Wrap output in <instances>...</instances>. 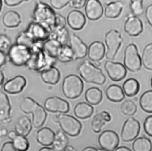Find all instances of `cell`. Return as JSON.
I'll return each mask as SVG.
<instances>
[{
    "mask_svg": "<svg viewBox=\"0 0 152 151\" xmlns=\"http://www.w3.org/2000/svg\"><path fill=\"white\" fill-rule=\"evenodd\" d=\"M43 43H37L31 48V56L26 66L31 70L40 72L54 66L56 59L48 56L42 48Z\"/></svg>",
    "mask_w": 152,
    "mask_h": 151,
    "instance_id": "6da1fadb",
    "label": "cell"
},
{
    "mask_svg": "<svg viewBox=\"0 0 152 151\" xmlns=\"http://www.w3.org/2000/svg\"><path fill=\"white\" fill-rule=\"evenodd\" d=\"M20 110L25 114H32V124L35 128H39L44 124L47 113L44 107L30 97H25L20 103Z\"/></svg>",
    "mask_w": 152,
    "mask_h": 151,
    "instance_id": "7a4b0ae2",
    "label": "cell"
},
{
    "mask_svg": "<svg viewBox=\"0 0 152 151\" xmlns=\"http://www.w3.org/2000/svg\"><path fill=\"white\" fill-rule=\"evenodd\" d=\"M56 14L50 5L42 1H38L36 3L31 17L33 21L43 25L51 33L55 27Z\"/></svg>",
    "mask_w": 152,
    "mask_h": 151,
    "instance_id": "3957f363",
    "label": "cell"
},
{
    "mask_svg": "<svg viewBox=\"0 0 152 151\" xmlns=\"http://www.w3.org/2000/svg\"><path fill=\"white\" fill-rule=\"evenodd\" d=\"M77 72L87 82L102 85L106 82V76L102 70L88 60H84L79 64Z\"/></svg>",
    "mask_w": 152,
    "mask_h": 151,
    "instance_id": "277c9868",
    "label": "cell"
},
{
    "mask_svg": "<svg viewBox=\"0 0 152 151\" xmlns=\"http://www.w3.org/2000/svg\"><path fill=\"white\" fill-rule=\"evenodd\" d=\"M84 89V83L82 79L77 75L69 74L63 79L62 91L64 95L71 99L79 97Z\"/></svg>",
    "mask_w": 152,
    "mask_h": 151,
    "instance_id": "5b68a950",
    "label": "cell"
},
{
    "mask_svg": "<svg viewBox=\"0 0 152 151\" xmlns=\"http://www.w3.org/2000/svg\"><path fill=\"white\" fill-rule=\"evenodd\" d=\"M53 120L59 124L64 133L71 137H75L81 132L82 124L72 115L67 114H58L53 117Z\"/></svg>",
    "mask_w": 152,
    "mask_h": 151,
    "instance_id": "8992f818",
    "label": "cell"
},
{
    "mask_svg": "<svg viewBox=\"0 0 152 151\" xmlns=\"http://www.w3.org/2000/svg\"><path fill=\"white\" fill-rule=\"evenodd\" d=\"M7 55L13 65L17 67L26 66L31 56V49L14 43L11 46Z\"/></svg>",
    "mask_w": 152,
    "mask_h": 151,
    "instance_id": "52a82bcc",
    "label": "cell"
},
{
    "mask_svg": "<svg viewBox=\"0 0 152 151\" xmlns=\"http://www.w3.org/2000/svg\"><path fill=\"white\" fill-rule=\"evenodd\" d=\"M124 65L130 72H135L141 68V58L138 53L137 46L134 43L128 44L125 49Z\"/></svg>",
    "mask_w": 152,
    "mask_h": 151,
    "instance_id": "ba28073f",
    "label": "cell"
},
{
    "mask_svg": "<svg viewBox=\"0 0 152 151\" xmlns=\"http://www.w3.org/2000/svg\"><path fill=\"white\" fill-rule=\"evenodd\" d=\"M104 41L107 47L106 57L107 59L113 60L123 41L121 33L116 29L110 30L105 34Z\"/></svg>",
    "mask_w": 152,
    "mask_h": 151,
    "instance_id": "9c48e42d",
    "label": "cell"
},
{
    "mask_svg": "<svg viewBox=\"0 0 152 151\" xmlns=\"http://www.w3.org/2000/svg\"><path fill=\"white\" fill-rule=\"evenodd\" d=\"M140 124L134 117L128 118L123 124L121 132V137L122 141L128 142L135 139L140 131Z\"/></svg>",
    "mask_w": 152,
    "mask_h": 151,
    "instance_id": "30bf717a",
    "label": "cell"
},
{
    "mask_svg": "<svg viewBox=\"0 0 152 151\" xmlns=\"http://www.w3.org/2000/svg\"><path fill=\"white\" fill-rule=\"evenodd\" d=\"M97 140L101 149L106 151H114L119 143L118 134L112 130L103 131L99 136Z\"/></svg>",
    "mask_w": 152,
    "mask_h": 151,
    "instance_id": "8fae6325",
    "label": "cell"
},
{
    "mask_svg": "<svg viewBox=\"0 0 152 151\" xmlns=\"http://www.w3.org/2000/svg\"><path fill=\"white\" fill-rule=\"evenodd\" d=\"M44 108L52 113L65 114L69 111L70 106L67 101L57 96L47 98L44 101Z\"/></svg>",
    "mask_w": 152,
    "mask_h": 151,
    "instance_id": "7c38bea8",
    "label": "cell"
},
{
    "mask_svg": "<svg viewBox=\"0 0 152 151\" xmlns=\"http://www.w3.org/2000/svg\"><path fill=\"white\" fill-rule=\"evenodd\" d=\"M104 68L109 77L113 81H120L123 79L127 73L125 66L121 63L107 60L104 63Z\"/></svg>",
    "mask_w": 152,
    "mask_h": 151,
    "instance_id": "4fadbf2b",
    "label": "cell"
},
{
    "mask_svg": "<svg viewBox=\"0 0 152 151\" xmlns=\"http://www.w3.org/2000/svg\"><path fill=\"white\" fill-rule=\"evenodd\" d=\"M36 43H43L49 38L50 31L39 23L31 21L25 30Z\"/></svg>",
    "mask_w": 152,
    "mask_h": 151,
    "instance_id": "5bb4252c",
    "label": "cell"
},
{
    "mask_svg": "<svg viewBox=\"0 0 152 151\" xmlns=\"http://www.w3.org/2000/svg\"><path fill=\"white\" fill-rule=\"evenodd\" d=\"M69 43L74 54V59H81L87 55L88 47L79 36L71 32L69 33Z\"/></svg>",
    "mask_w": 152,
    "mask_h": 151,
    "instance_id": "9a60e30c",
    "label": "cell"
},
{
    "mask_svg": "<svg viewBox=\"0 0 152 151\" xmlns=\"http://www.w3.org/2000/svg\"><path fill=\"white\" fill-rule=\"evenodd\" d=\"M27 81L26 78L20 75L8 79L4 85V91L10 94H17L23 91L26 86Z\"/></svg>",
    "mask_w": 152,
    "mask_h": 151,
    "instance_id": "2e32d148",
    "label": "cell"
},
{
    "mask_svg": "<svg viewBox=\"0 0 152 151\" xmlns=\"http://www.w3.org/2000/svg\"><path fill=\"white\" fill-rule=\"evenodd\" d=\"M124 29L128 35L135 37L142 33L143 24L140 18L134 15H131L126 19Z\"/></svg>",
    "mask_w": 152,
    "mask_h": 151,
    "instance_id": "e0dca14e",
    "label": "cell"
},
{
    "mask_svg": "<svg viewBox=\"0 0 152 151\" xmlns=\"http://www.w3.org/2000/svg\"><path fill=\"white\" fill-rule=\"evenodd\" d=\"M66 23L71 28L78 31L81 30L84 27L86 23V18L81 11L74 9L68 14Z\"/></svg>",
    "mask_w": 152,
    "mask_h": 151,
    "instance_id": "ac0fdd59",
    "label": "cell"
},
{
    "mask_svg": "<svg viewBox=\"0 0 152 151\" xmlns=\"http://www.w3.org/2000/svg\"><path fill=\"white\" fill-rule=\"evenodd\" d=\"M85 13L87 18L91 21L99 20L103 14V7L98 0H88L85 5Z\"/></svg>",
    "mask_w": 152,
    "mask_h": 151,
    "instance_id": "d6986e66",
    "label": "cell"
},
{
    "mask_svg": "<svg viewBox=\"0 0 152 151\" xmlns=\"http://www.w3.org/2000/svg\"><path fill=\"white\" fill-rule=\"evenodd\" d=\"M106 49L104 44L100 41H94L88 47L87 56L94 62H100L104 56Z\"/></svg>",
    "mask_w": 152,
    "mask_h": 151,
    "instance_id": "ffe728a7",
    "label": "cell"
},
{
    "mask_svg": "<svg viewBox=\"0 0 152 151\" xmlns=\"http://www.w3.org/2000/svg\"><path fill=\"white\" fill-rule=\"evenodd\" d=\"M11 106L7 95L0 92V121L3 123H10L11 121Z\"/></svg>",
    "mask_w": 152,
    "mask_h": 151,
    "instance_id": "44dd1931",
    "label": "cell"
},
{
    "mask_svg": "<svg viewBox=\"0 0 152 151\" xmlns=\"http://www.w3.org/2000/svg\"><path fill=\"white\" fill-rule=\"evenodd\" d=\"M40 73L42 81L49 85H56L58 83L61 78L59 69L54 66L43 70Z\"/></svg>",
    "mask_w": 152,
    "mask_h": 151,
    "instance_id": "7402d4cb",
    "label": "cell"
},
{
    "mask_svg": "<svg viewBox=\"0 0 152 151\" xmlns=\"http://www.w3.org/2000/svg\"><path fill=\"white\" fill-rule=\"evenodd\" d=\"M111 120L110 114L106 111H102L96 114L91 122V127L92 130L96 133H100L104 125Z\"/></svg>",
    "mask_w": 152,
    "mask_h": 151,
    "instance_id": "603a6c76",
    "label": "cell"
},
{
    "mask_svg": "<svg viewBox=\"0 0 152 151\" xmlns=\"http://www.w3.org/2000/svg\"><path fill=\"white\" fill-rule=\"evenodd\" d=\"M62 46L59 41L55 39L49 38L43 43L42 48L48 56L57 59Z\"/></svg>",
    "mask_w": 152,
    "mask_h": 151,
    "instance_id": "cb8c5ba5",
    "label": "cell"
},
{
    "mask_svg": "<svg viewBox=\"0 0 152 151\" xmlns=\"http://www.w3.org/2000/svg\"><path fill=\"white\" fill-rule=\"evenodd\" d=\"M55 133L49 127L40 128L36 133V140L42 146H49L52 144Z\"/></svg>",
    "mask_w": 152,
    "mask_h": 151,
    "instance_id": "d4e9b609",
    "label": "cell"
},
{
    "mask_svg": "<svg viewBox=\"0 0 152 151\" xmlns=\"http://www.w3.org/2000/svg\"><path fill=\"white\" fill-rule=\"evenodd\" d=\"M32 126V121L28 117L22 116L16 121L14 128L17 134L26 137L31 131Z\"/></svg>",
    "mask_w": 152,
    "mask_h": 151,
    "instance_id": "484cf974",
    "label": "cell"
},
{
    "mask_svg": "<svg viewBox=\"0 0 152 151\" xmlns=\"http://www.w3.org/2000/svg\"><path fill=\"white\" fill-rule=\"evenodd\" d=\"M94 111L91 105L86 102H78L74 108V114L80 119H86L91 116Z\"/></svg>",
    "mask_w": 152,
    "mask_h": 151,
    "instance_id": "4316f807",
    "label": "cell"
},
{
    "mask_svg": "<svg viewBox=\"0 0 152 151\" xmlns=\"http://www.w3.org/2000/svg\"><path fill=\"white\" fill-rule=\"evenodd\" d=\"M2 21L5 27L7 28H14L20 24L21 18L20 15L17 11L10 10L4 13Z\"/></svg>",
    "mask_w": 152,
    "mask_h": 151,
    "instance_id": "83f0119b",
    "label": "cell"
},
{
    "mask_svg": "<svg viewBox=\"0 0 152 151\" xmlns=\"http://www.w3.org/2000/svg\"><path fill=\"white\" fill-rule=\"evenodd\" d=\"M124 8L122 1H116L107 4L104 10V14L106 18H116L118 17Z\"/></svg>",
    "mask_w": 152,
    "mask_h": 151,
    "instance_id": "f1b7e54d",
    "label": "cell"
},
{
    "mask_svg": "<svg viewBox=\"0 0 152 151\" xmlns=\"http://www.w3.org/2000/svg\"><path fill=\"white\" fill-rule=\"evenodd\" d=\"M106 96L107 98L115 102L122 101L125 97V94L122 88L118 85L112 84L106 89Z\"/></svg>",
    "mask_w": 152,
    "mask_h": 151,
    "instance_id": "f546056e",
    "label": "cell"
},
{
    "mask_svg": "<svg viewBox=\"0 0 152 151\" xmlns=\"http://www.w3.org/2000/svg\"><path fill=\"white\" fill-rule=\"evenodd\" d=\"M87 102L90 105H97L102 100V91L97 87L93 86L88 88L84 94Z\"/></svg>",
    "mask_w": 152,
    "mask_h": 151,
    "instance_id": "4dcf8cb0",
    "label": "cell"
},
{
    "mask_svg": "<svg viewBox=\"0 0 152 151\" xmlns=\"http://www.w3.org/2000/svg\"><path fill=\"white\" fill-rule=\"evenodd\" d=\"M122 88L125 95L128 97H133L138 93L140 84L136 79L131 78L124 81Z\"/></svg>",
    "mask_w": 152,
    "mask_h": 151,
    "instance_id": "1f68e13d",
    "label": "cell"
},
{
    "mask_svg": "<svg viewBox=\"0 0 152 151\" xmlns=\"http://www.w3.org/2000/svg\"><path fill=\"white\" fill-rule=\"evenodd\" d=\"M69 33L66 27H55L51 31L49 38L55 39L64 46L67 44L69 41Z\"/></svg>",
    "mask_w": 152,
    "mask_h": 151,
    "instance_id": "d6a6232c",
    "label": "cell"
},
{
    "mask_svg": "<svg viewBox=\"0 0 152 151\" xmlns=\"http://www.w3.org/2000/svg\"><path fill=\"white\" fill-rule=\"evenodd\" d=\"M68 145V139L61 130H58L55 134L53 142L52 143V148L55 151H62Z\"/></svg>",
    "mask_w": 152,
    "mask_h": 151,
    "instance_id": "836d02e7",
    "label": "cell"
},
{
    "mask_svg": "<svg viewBox=\"0 0 152 151\" xmlns=\"http://www.w3.org/2000/svg\"><path fill=\"white\" fill-rule=\"evenodd\" d=\"M132 148L133 151H151L152 143L148 138L142 136L134 140Z\"/></svg>",
    "mask_w": 152,
    "mask_h": 151,
    "instance_id": "e575fe53",
    "label": "cell"
},
{
    "mask_svg": "<svg viewBox=\"0 0 152 151\" xmlns=\"http://www.w3.org/2000/svg\"><path fill=\"white\" fill-rule=\"evenodd\" d=\"M139 104L145 112L152 113V90H148L140 96Z\"/></svg>",
    "mask_w": 152,
    "mask_h": 151,
    "instance_id": "d590c367",
    "label": "cell"
},
{
    "mask_svg": "<svg viewBox=\"0 0 152 151\" xmlns=\"http://www.w3.org/2000/svg\"><path fill=\"white\" fill-rule=\"evenodd\" d=\"M141 58L144 67L147 69L152 70V43L144 47Z\"/></svg>",
    "mask_w": 152,
    "mask_h": 151,
    "instance_id": "8d00e7d4",
    "label": "cell"
},
{
    "mask_svg": "<svg viewBox=\"0 0 152 151\" xmlns=\"http://www.w3.org/2000/svg\"><path fill=\"white\" fill-rule=\"evenodd\" d=\"M57 60L62 63H69L74 61V54L70 46L65 44L62 46Z\"/></svg>",
    "mask_w": 152,
    "mask_h": 151,
    "instance_id": "74e56055",
    "label": "cell"
},
{
    "mask_svg": "<svg viewBox=\"0 0 152 151\" xmlns=\"http://www.w3.org/2000/svg\"><path fill=\"white\" fill-rule=\"evenodd\" d=\"M15 43L24 46L31 49L37 43L31 37V36L26 30H24L18 34L15 39Z\"/></svg>",
    "mask_w": 152,
    "mask_h": 151,
    "instance_id": "f35d334b",
    "label": "cell"
},
{
    "mask_svg": "<svg viewBox=\"0 0 152 151\" xmlns=\"http://www.w3.org/2000/svg\"><path fill=\"white\" fill-rule=\"evenodd\" d=\"M12 143L17 151H27L30 146V143L26 137L17 134L12 140Z\"/></svg>",
    "mask_w": 152,
    "mask_h": 151,
    "instance_id": "ab89813d",
    "label": "cell"
},
{
    "mask_svg": "<svg viewBox=\"0 0 152 151\" xmlns=\"http://www.w3.org/2000/svg\"><path fill=\"white\" fill-rule=\"evenodd\" d=\"M120 109L122 113H123L124 115L131 116L136 113L137 107L133 101L126 99L121 104Z\"/></svg>",
    "mask_w": 152,
    "mask_h": 151,
    "instance_id": "60d3db41",
    "label": "cell"
},
{
    "mask_svg": "<svg viewBox=\"0 0 152 151\" xmlns=\"http://www.w3.org/2000/svg\"><path fill=\"white\" fill-rule=\"evenodd\" d=\"M143 2L141 0L131 1L129 7L132 13L135 16L141 15L144 12Z\"/></svg>",
    "mask_w": 152,
    "mask_h": 151,
    "instance_id": "b9f144b4",
    "label": "cell"
},
{
    "mask_svg": "<svg viewBox=\"0 0 152 151\" xmlns=\"http://www.w3.org/2000/svg\"><path fill=\"white\" fill-rule=\"evenodd\" d=\"M12 43L11 39L5 34H0V51L5 53H7Z\"/></svg>",
    "mask_w": 152,
    "mask_h": 151,
    "instance_id": "7bdbcfd3",
    "label": "cell"
},
{
    "mask_svg": "<svg viewBox=\"0 0 152 151\" xmlns=\"http://www.w3.org/2000/svg\"><path fill=\"white\" fill-rule=\"evenodd\" d=\"M143 128L145 133L152 137V115L147 117L143 123Z\"/></svg>",
    "mask_w": 152,
    "mask_h": 151,
    "instance_id": "ee69618b",
    "label": "cell"
},
{
    "mask_svg": "<svg viewBox=\"0 0 152 151\" xmlns=\"http://www.w3.org/2000/svg\"><path fill=\"white\" fill-rule=\"evenodd\" d=\"M50 3L51 6L56 9H61L65 6L69 4V0H50Z\"/></svg>",
    "mask_w": 152,
    "mask_h": 151,
    "instance_id": "f6af8a7d",
    "label": "cell"
},
{
    "mask_svg": "<svg viewBox=\"0 0 152 151\" xmlns=\"http://www.w3.org/2000/svg\"><path fill=\"white\" fill-rule=\"evenodd\" d=\"M87 2L86 0H71L69 1V5L70 7L75 9H81L83 8Z\"/></svg>",
    "mask_w": 152,
    "mask_h": 151,
    "instance_id": "bcb514c9",
    "label": "cell"
},
{
    "mask_svg": "<svg viewBox=\"0 0 152 151\" xmlns=\"http://www.w3.org/2000/svg\"><path fill=\"white\" fill-rule=\"evenodd\" d=\"M66 20L65 18L60 14L56 13V23L55 27H66Z\"/></svg>",
    "mask_w": 152,
    "mask_h": 151,
    "instance_id": "7dc6e473",
    "label": "cell"
},
{
    "mask_svg": "<svg viewBox=\"0 0 152 151\" xmlns=\"http://www.w3.org/2000/svg\"><path fill=\"white\" fill-rule=\"evenodd\" d=\"M145 16L148 23L152 27V4H150L146 7Z\"/></svg>",
    "mask_w": 152,
    "mask_h": 151,
    "instance_id": "c3c4849f",
    "label": "cell"
},
{
    "mask_svg": "<svg viewBox=\"0 0 152 151\" xmlns=\"http://www.w3.org/2000/svg\"><path fill=\"white\" fill-rule=\"evenodd\" d=\"M1 151H17V150L15 149L12 142H6L2 144Z\"/></svg>",
    "mask_w": 152,
    "mask_h": 151,
    "instance_id": "681fc988",
    "label": "cell"
},
{
    "mask_svg": "<svg viewBox=\"0 0 152 151\" xmlns=\"http://www.w3.org/2000/svg\"><path fill=\"white\" fill-rule=\"evenodd\" d=\"M23 1L22 0H5L4 2L7 6L14 7L20 5Z\"/></svg>",
    "mask_w": 152,
    "mask_h": 151,
    "instance_id": "f907efd6",
    "label": "cell"
},
{
    "mask_svg": "<svg viewBox=\"0 0 152 151\" xmlns=\"http://www.w3.org/2000/svg\"><path fill=\"white\" fill-rule=\"evenodd\" d=\"M7 62V54L0 51V68L4 66Z\"/></svg>",
    "mask_w": 152,
    "mask_h": 151,
    "instance_id": "816d5d0a",
    "label": "cell"
},
{
    "mask_svg": "<svg viewBox=\"0 0 152 151\" xmlns=\"http://www.w3.org/2000/svg\"><path fill=\"white\" fill-rule=\"evenodd\" d=\"M17 135V133L15 132V131H12H12H10L8 132L7 136L10 139L12 140L16 137Z\"/></svg>",
    "mask_w": 152,
    "mask_h": 151,
    "instance_id": "f5cc1de1",
    "label": "cell"
},
{
    "mask_svg": "<svg viewBox=\"0 0 152 151\" xmlns=\"http://www.w3.org/2000/svg\"><path fill=\"white\" fill-rule=\"evenodd\" d=\"M4 81V75L1 70H0V91L3 88L2 85ZM1 92V91H0Z\"/></svg>",
    "mask_w": 152,
    "mask_h": 151,
    "instance_id": "db71d44e",
    "label": "cell"
},
{
    "mask_svg": "<svg viewBox=\"0 0 152 151\" xmlns=\"http://www.w3.org/2000/svg\"><path fill=\"white\" fill-rule=\"evenodd\" d=\"M114 151H131L129 148H128L126 146H122L117 147Z\"/></svg>",
    "mask_w": 152,
    "mask_h": 151,
    "instance_id": "11a10c76",
    "label": "cell"
},
{
    "mask_svg": "<svg viewBox=\"0 0 152 151\" xmlns=\"http://www.w3.org/2000/svg\"><path fill=\"white\" fill-rule=\"evenodd\" d=\"M8 131L6 128H2L0 129V136L5 137L8 135Z\"/></svg>",
    "mask_w": 152,
    "mask_h": 151,
    "instance_id": "9f6ffc18",
    "label": "cell"
},
{
    "mask_svg": "<svg viewBox=\"0 0 152 151\" xmlns=\"http://www.w3.org/2000/svg\"><path fill=\"white\" fill-rule=\"evenodd\" d=\"M97 148H96L93 146H87L84 148L81 151H97Z\"/></svg>",
    "mask_w": 152,
    "mask_h": 151,
    "instance_id": "6f0895ef",
    "label": "cell"
},
{
    "mask_svg": "<svg viewBox=\"0 0 152 151\" xmlns=\"http://www.w3.org/2000/svg\"><path fill=\"white\" fill-rule=\"evenodd\" d=\"M62 151H77L75 148L71 145H68L64 150Z\"/></svg>",
    "mask_w": 152,
    "mask_h": 151,
    "instance_id": "680465c9",
    "label": "cell"
},
{
    "mask_svg": "<svg viewBox=\"0 0 152 151\" xmlns=\"http://www.w3.org/2000/svg\"><path fill=\"white\" fill-rule=\"evenodd\" d=\"M39 151H55L52 147H43L40 148Z\"/></svg>",
    "mask_w": 152,
    "mask_h": 151,
    "instance_id": "91938a15",
    "label": "cell"
},
{
    "mask_svg": "<svg viewBox=\"0 0 152 151\" xmlns=\"http://www.w3.org/2000/svg\"><path fill=\"white\" fill-rule=\"evenodd\" d=\"M2 7V1L1 0H0V12H1V11Z\"/></svg>",
    "mask_w": 152,
    "mask_h": 151,
    "instance_id": "94428289",
    "label": "cell"
},
{
    "mask_svg": "<svg viewBox=\"0 0 152 151\" xmlns=\"http://www.w3.org/2000/svg\"><path fill=\"white\" fill-rule=\"evenodd\" d=\"M97 151H106V150H105L104 149H97Z\"/></svg>",
    "mask_w": 152,
    "mask_h": 151,
    "instance_id": "6125c7cd",
    "label": "cell"
},
{
    "mask_svg": "<svg viewBox=\"0 0 152 151\" xmlns=\"http://www.w3.org/2000/svg\"><path fill=\"white\" fill-rule=\"evenodd\" d=\"M150 86H151V87L152 88V77H151V79H150Z\"/></svg>",
    "mask_w": 152,
    "mask_h": 151,
    "instance_id": "be15d7a7",
    "label": "cell"
}]
</instances>
